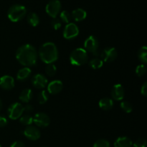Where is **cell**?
<instances>
[{
  "mask_svg": "<svg viewBox=\"0 0 147 147\" xmlns=\"http://www.w3.org/2000/svg\"><path fill=\"white\" fill-rule=\"evenodd\" d=\"M60 18L63 22L68 24V23L70 22V21H71L72 20L71 14H70V12H68L67 11L64 10V11H61V12L60 13Z\"/></svg>",
  "mask_w": 147,
  "mask_h": 147,
  "instance_id": "25",
  "label": "cell"
},
{
  "mask_svg": "<svg viewBox=\"0 0 147 147\" xmlns=\"http://www.w3.org/2000/svg\"><path fill=\"white\" fill-rule=\"evenodd\" d=\"M26 13H27V9L25 7L20 4H14L9 9L7 16L10 21L17 22L25 17Z\"/></svg>",
  "mask_w": 147,
  "mask_h": 147,
  "instance_id": "4",
  "label": "cell"
},
{
  "mask_svg": "<svg viewBox=\"0 0 147 147\" xmlns=\"http://www.w3.org/2000/svg\"><path fill=\"white\" fill-rule=\"evenodd\" d=\"M38 53L34 46L26 44L17 49L16 58L17 61L25 67H32L37 64Z\"/></svg>",
  "mask_w": 147,
  "mask_h": 147,
  "instance_id": "1",
  "label": "cell"
},
{
  "mask_svg": "<svg viewBox=\"0 0 147 147\" xmlns=\"http://www.w3.org/2000/svg\"><path fill=\"white\" fill-rule=\"evenodd\" d=\"M20 122L24 126H30L33 123V117L30 114L22 115L20 118Z\"/></svg>",
  "mask_w": 147,
  "mask_h": 147,
  "instance_id": "24",
  "label": "cell"
},
{
  "mask_svg": "<svg viewBox=\"0 0 147 147\" xmlns=\"http://www.w3.org/2000/svg\"><path fill=\"white\" fill-rule=\"evenodd\" d=\"M90 66L93 69H99L103 66V61L101 60V58L99 57H94L90 60Z\"/></svg>",
  "mask_w": 147,
  "mask_h": 147,
  "instance_id": "22",
  "label": "cell"
},
{
  "mask_svg": "<svg viewBox=\"0 0 147 147\" xmlns=\"http://www.w3.org/2000/svg\"><path fill=\"white\" fill-rule=\"evenodd\" d=\"M146 73V67L145 65L141 64L138 65L136 68V74L139 77H142V76H144Z\"/></svg>",
  "mask_w": 147,
  "mask_h": 147,
  "instance_id": "29",
  "label": "cell"
},
{
  "mask_svg": "<svg viewBox=\"0 0 147 147\" xmlns=\"http://www.w3.org/2000/svg\"><path fill=\"white\" fill-rule=\"evenodd\" d=\"M133 142L127 136L119 137L114 142V147H132Z\"/></svg>",
  "mask_w": 147,
  "mask_h": 147,
  "instance_id": "16",
  "label": "cell"
},
{
  "mask_svg": "<svg viewBox=\"0 0 147 147\" xmlns=\"http://www.w3.org/2000/svg\"><path fill=\"white\" fill-rule=\"evenodd\" d=\"M33 123L40 128H45L49 126L50 119L48 115L44 113H37L33 117Z\"/></svg>",
  "mask_w": 147,
  "mask_h": 147,
  "instance_id": "10",
  "label": "cell"
},
{
  "mask_svg": "<svg viewBox=\"0 0 147 147\" xmlns=\"http://www.w3.org/2000/svg\"><path fill=\"white\" fill-rule=\"evenodd\" d=\"M85 50L88 53H92L96 57L100 56V51L99 50V42L97 37L93 35H90L88 37L84 42Z\"/></svg>",
  "mask_w": 147,
  "mask_h": 147,
  "instance_id": "5",
  "label": "cell"
},
{
  "mask_svg": "<svg viewBox=\"0 0 147 147\" xmlns=\"http://www.w3.org/2000/svg\"><path fill=\"white\" fill-rule=\"evenodd\" d=\"M0 147H1V144H0Z\"/></svg>",
  "mask_w": 147,
  "mask_h": 147,
  "instance_id": "39",
  "label": "cell"
},
{
  "mask_svg": "<svg viewBox=\"0 0 147 147\" xmlns=\"http://www.w3.org/2000/svg\"><path fill=\"white\" fill-rule=\"evenodd\" d=\"M93 147H110V143L106 139H98L95 142Z\"/></svg>",
  "mask_w": 147,
  "mask_h": 147,
  "instance_id": "30",
  "label": "cell"
},
{
  "mask_svg": "<svg viewBox=\"0 0 147 147\" xmlns=\"http://www.w3.org/2000/svg\"><path fill=\"white\" fill-rule=\"evenodd\" d=\"M10 147H25V144L21 141H16L11 144Z\"/></svg>",
  "mask_w": 147,
  "mask_h": 147,
  "instance_id": "34",
  "label": "cell"
},
{
  "mask_svg": "<svg viewBox=\"0 0 147 147\" xmlns=\"http://www.w3.org/2000/svg\"><path fill=\"white\" fill-rule=\"evenodd\" d=\"M32 83L33 86L37 89H42L45 88L48 84V80H47V78L42 74H38L34 75L32 78Z\"/></svg>",
  "mask_w": 147,
  "mask_h": 147,
  "instance_id": "12",
  "label": "cell"
},
{
  "mask_svg": "<svg viewBox=\"0 0 147 147\" xmlns=\"http://www.w3.org/2000/svg\"><path fill=\"white\" fill-rule=\"evenodd\" d=\"M71 17L75 21L81 22L84 20L87 17V12L81 8H78L73 10L71 14Z\"/></svg>",
  "mask_w": 147,
  "mask_h": 147,
  "instance_id": "17",
  "label": "cell"
},
{
  "mask_svg": "<svg viewBox=\"0 0 147 147\" xmlns=\"http://www.w3.org/2000/svg\"><path fill=\"white\" fill-rule=\"evenodd\" d=\"M88 61V53L83 48H76L70 55V62L72 65L80 66Z\"/></svg>",
  "mask_w": 147,
  "mask_h": 147,
  "instance_id": "3",
  "label": "cell"
},
{
  "mask_svg": "<svg viewBox=\"0 0 147 147\" xmlns=\"http://www.w3.org/2000/svg\"><path fill=\"white\" fill-rule=\"evenodd\" d=\"M2 106H3V104H2V101H1V98H0V111H1V109H2Z\"/></svg>",
  "mask_w": 147,
  "mask_h": 147,
  "instance_id": "37",
  "label": "cell"
},
{
  "mask_svg": "<svg viewBox=\"0 0 147 147\" xmlns=\"http://www.w3.org/2000/svg\"><path fill=\"white\" fill-rule=\"evenodd\" d=\"M31 73L32 70L30 67H24L23 68L20 69L17 74V80L24 81V80H25L26 79L30 77V76L31 75Z\"/></svg>",
  "mask_w": 147,
  "mask_h": 147,
  "instance_id": "19",
  "label": "cell"
},
{
  "mask_svg": "<svg viewBox=\"0 0 147 147\" xmlns=\"http://www.w3.org/2000/svg\"><path fill=\"white\" fill-rule=\"evenodd\" d=\"M138 57L139 60L144 64H146L147 63V47L146 46L141 47L138 53Z\"/></svg>",
  "mask_w": 147,
  "mask_h": 147,
  "instance_id": "23",
  "label": "cell"
},
{
  "mask_svg": "<svg viewBox=\"0 0 147 147\" xmlns=\"http://www.w3.org/2000/svg\"><path fill=\"white\" fill-rule=\"evenodd\" d=\"M56 72H57V67L54 64L51 63V64H47L45 67V73L50 77H53L55 75Z\"/></svg>",
  "mask_w": 147,
  "mask_h": 147,
  "instance_id": "26",
  "label": "cell"
},
{
  "mask_svg": "<svg viewBox=\"0 0 147 147\" xmlns=\"http://www.w3.org/2000/svg\"><path fill=\"white\" fill-rule=\"evenodd\" d=\"M117 56L118 52L115 47H107L100 51L99 57H100L103 62L111 63L117 58Z\"/></svg>",
  "mask_w": 147,
  "mask_h": 147,
  "instance_id": "8",
  "label": "cell"
},
{
  "mask_svg": "<svg viewBox=\"0 0 147 147\" xmlns=\"http://www.w3.org/2000/svg\"><path fill=\"white\" fill-rule=\"evenodd\" d=\"M48 93L46 90H42L39 93L38 97H37V99H38V101L40 104H44L48 100Z\"/></svg>",
  "mask_w": 147,
  "mask_h": 147,
  "instance_id": "27",
  "label": "cell"
},
{
  "mask_svg": "<svg viewBox=\"0 0 147 147\" xmlns=\"http://www.w3.org/2000/svg\"><path fill=\"white\" fill-rule=\"evenodd\" d=\"M121 108L126 113H131L133 111V106L128 101H122L121 103Z\"/></svg>",
  "mask_w": 147,
  "mask_h": 147,
  "instance_id": "28",
  "label": "cell"
},
{
  "mask_svg": "<svg viewBox=\"0 0 147 147\" xmlns=\"http://www.w3.org/2000/svg\"><path fill=\"white\" fill-rule=\"evenodd\" d=\"M51 25H52V27H53L55 30H59L62 26L61 21H60L59 19L54 18L53 20H52Z\"/></svg>",
  "mask_w": 147,
  "mask_h": 147,
  "instance_id": "32",
  "label": "cell"
},
{
  "mask_svg": "<svg viewBox=\"0 0 147 147\" xmlns=\"http://www.w3.org/2000/svg\"><path fill=\"white\" fill-rule=\"evenodd\" d=\"M47 93L52 95H55L61 92L63 90V84L60 80H55L50 82L47 86Z\"/></svg>",
  "mask_w": 147,
  "mask_h": 147,
  "instance_id": "13",
  "label": "cell"
},
{
  "mask_svg": "<svg viewBox=\"0 0 147 147\" xmlns=\"http://www.w3.org/2000/svg\"><path fill=\"white\" fill-rule=\"evenodd\" d=\"M146 141L145 139L141 138V139H137L134 143H133L132 147H146Z\"/></svg>",
  "mask_w": 147,
  "mask_h": 147,
  "instance_id": "31",
  "label": "cell"
},
{
  "mask_svg": "<svg viewBox=\"0 0 147 147\" xmlns=\"http://www.w3.org/2000/svg\"><path fill=\"white\" fill-rule=\"evenodd\" d=\"M99 107L104 111H109L113 108V101L111 98H103L99 100Z\"/></svg>",
  "mask_w": 147,
  "mask_h": 147,
  "instance_id": "18",
  "label": "cell"
},
{
  "mask_svg": "<svg viewBox=\"0 0 147 147\" xmlns=\"http://www.w3.org/2000/svg\"><path fill=\"white\" fill-rule=\"evenodd\" d=\"M141 93L144 96H146L147 95V82H145L141 88Z\"/></svg>",
  "mask_w": 147,
  "mask_h": 147,
  "instance_id": "35",
  "label": "cell"
},
{
  "mask_svg": "<svg viewBox=\"0 0 147 147\" xmlns=\"http://www.w3.org/2000/svg\"><path fill=\"white\" fill-rule=\"evenodd\" d=\"M23 134L27 139L31 141H36L39 139L41 136V133L39 129L34 126H27L23 131Z\"/></svg>",
  "mask_w": 147,
  "mask_h": 147,
  "instance_id": "11",
  "label": "cell"
},
{
  "mask_svg": "<svg viewBox=\"0 0 147 147\" xmlns=\"http://www.w3.org/2000/svg\"><path fill=\"white\" fill-rule=\"evenodd\" d=\"M8 123L7 119L4 116H0V128H2L6 126Z\"/></svg>",
  "mask_w": 147,
  "mask_h": 147,
  "instance_id": "33",
  "label": "cell"
},
{
  "mask_svg": "<svg viewBox=\"0 0 147 147\" xmlns=\"http://www.w3.org/2000/svg\"><path fill=\"white\" fill-rule=\"evenodd\" d=\"M79 34L78 27L75 23L70 22L67 24L63 30V37L67 40H72Z\"/></svg>",
  "mask_w": 147,
  "mask_h": 147,
  "instance_id": "9",
  "label": "cell"
},
{
  "mask_svg": "<svg viewBox=\"0 0 147 147\" xmlns=\"http://www.w3.org/2000/svg\"><path fill=\"white\" fill-rule=\"evenodd\" d=\"M42 147H47V146H42Z\"/></svg>",
  "mask_w": 147,
  "mask_h": 147,
  "instance_id": "38",
  "label": "cell"
},
{
  "mask_svg": "<svg viewBox=\"0 0 147 147\" xmlns=\"http://www.w3.org/2000/svg\"><path fill=\"white\" fill-rule=\"evenodd\" d=\"M32 91L31 89L26 88L22 91V93L20 95V100L23 103H29L32 98Z\"/></svg>",
  "mask_w": 147,
  "mask_h": 147,
  "instance_id": "20",
  "label": "cell"
},
{
  "mask_svg": "<svg viewBox=\"0 0 147 147\" xmlns=\"http://www.w3.org/2000/svg\"><path fill=\"white\" fill-rule=\"evenodd\" d=\"M27 22L32 27H36L40 23V18L38 15L34 12H31L27 15Z\"/></svg>",
  "mask_w": 147,
  "mask_h": 147,
  "instance_id": "21",
  "label": "cell"
},
{
  "mask_svg": "<svg viewBox=\"0 0 147 147\" xmlns=\"http://www.w3.org/2000/svg\"><path fill=\"white\" fill-rule=\"evenodd\" d=\"M24 113V106L20 103H14L9 106L7 109L8 116L11 120L20 119Z\"/></svg>",
  "mask_w": 147,
  "mask_h": 147,
  "instance_id": "6",
  "label": "cell"
},
{
  "mask_svg": "<svg viewBox=\"0 0 147 147\" xmlns=\"http://www.w3.org/2000/svg\"><path fill=\"white\" fill-rule=\"evenodd\" d=\"M46 12L50 17L53 19L56 18L60 13L61 10V3L59 0H51L46 5Z\"/></svg>",
  "mask_w": 147,
  "mask_h": 147,
  "instance_id": "7",
  "label": "cell"
},
{
  "mask_svg": "<svg viewBox=\"0 0 147 147\" xmlns=\"http://www.w3.org/2000/svg\"><path fill=\"white\" fill-rule=\"evenodd\" d=\"M111 97L115 100H121L124 98V88L121 84H116L111 90Z\"/></svg>",
  "mask_w": 147,
  "mask_h": 147,
  "instance_id": "14",
  "label": "cell"
},
{
  "mask_svg": "<svg viewBox=\"0 0 147 147\" xmlns=\"http://www.w3.org/2000/svg\"><path fill=\"white\" fill-rule=\"evenodd\" d=\"M0 87L6 90H9L14 88V80L11 76H4L0 78Z\"/></svg>",
  "mask_w": 147,
  "mask_h": 147,
  "instance_id": "15",
  "label": "cell"
},
{
  "mask_svg": "<svg viewBox=\"0 0 147 147\" xmlns=\"http://www.w3.org/2000/svg\"><path fill=\"white\" fill-rule=\"evenodd\" d=\"M39 57L43 63L51 64L58 58V50L53 42H46L39 50Z\"/></svg>",
  "mask_w": 147,
  "mask_h": 147,
  "instance_id": "2",
  "label": "cell"
},
{
  "mask_svg": "<svg viewBox=\"0 0 147 147\" xmlns=\"http://www.w3.org/2000/svg\"><path fill=\"white\" fill-rule=\"evenodd\" d=\"M33 111V106L32 105L27 104L25 106H24V112L27 113H30Z\"/></svg>",
  "mask_w": 147,
  "mask_h": 147,
  "instance_id": "36",
  "label": "cell"
}]
</instances>
